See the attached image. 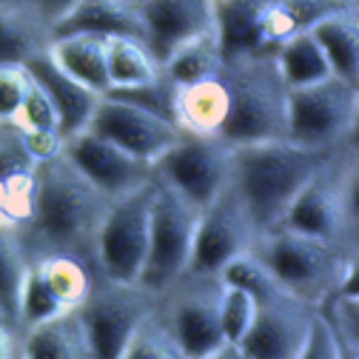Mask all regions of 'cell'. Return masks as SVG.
Instances as JSON below:
<instances>
[{
  "label": "cell",
  "instance_id": "cell-16",
  "mask_svg": "<svg viewBox=\"0 0 359 359\" xmlns=\"http://www.w3.org/2000/svg\"><path fill=\"white\" fill-rule=\"evenodd\" d=\"M137 12L146 29V46L157 63H163L180 43L217 26L214 0H143Z\"/></svg>",
  "mask_w": 359,
  "mask_h": 359
},
{
  "label": "cell",
  "instance_id": "cell-29",
  "mask_svg": "<svg viewBox=\"0 0 359 359\" xmlns=\"http://www.w3.org/2000/svg\"><path fill=\"white\" fill-rule=\"evenodd\" d=\"M34 271L63 311H74L86 299L88 288L95 283L92 268L74 257H66V254H52V257L37 259Z\"/></svg>",
  "mask_w": 359,
  "mask_h": 359
},
{
  "label": "cell",
  "instance_id": "cell-38",
  "mask_svg": "<svg viewBox=\"0 0 359 359\" xmlns=\"http://www.w3.org/2000/svg\"><path fill=\"white\" fill-rule=\"evenodd\" d=\"M203 359H245V353H243L237 345L226 342V345H219L217 351H211V353H208V356H203Z\"/></svg>",
  "mask_w": 359,
  "mask_h": 359
},
{
  "label": "cell",
  "instance_id": "cell-9",
  "mask_svg": "<svg viewBox=\"0 0 359 359\" xmlns=\"http://www.w3.org/2000/svg\"><path fill=\"white\" fill-rule=\"evenodd\" d=\"M222 285L226 283L219 274L186 271L157 299V311L163 313L165 325L183 345L189 359H203L219 345H226L219 323Z\"/></svg>",
  "mask_w": 359,
  "mask_h": 359
},
{
  "label": "cell",
  "instance_id": "cell-30",
  "mask_svg": "<svg viewBox=\"0 0 359 359\" xmlns=\"http://www.w3.org/2000/svg\"><path fill=\"white\" fill-rule=\"evenodd\" d=\"M106 69L111 88H128L160 77V63L137 37H106Z\"/></svg>",
  "mask_w": 359,
  "mask_h": 359
},
{
  "label": "cell",
  "instance_id": "cell-35",
  "mask_svg": "<svg viewBox=\"0 0 359 359\" xmlns=\"http://www.w3.org/2000/svg\"><path fill=\"white\" fill-rule=\"evenodd\" d=\"M32 74L26 66H0V123H12L26 92Z\"/></svg>",
  "mask_w": 359,
  "mask_h": 359
},
{
  "label": "cell",
  "instance_id": "cell-27",
  "mask_svg": "<svg viewBox=\"0 0 359 359\" xmlns=\"http://www.w3.org/2000/svg\"><path fill=\"white\" fill-rule=\"evenodd\" d=\"M32 271V257L15 226H0V311L20 328V299Z\"/></svg>",
  "mask_w": 359,
  "mask_h": 359
},
{
  "label": "cell",
  "instance_id": "cell-13",
  "mask_svg": "<svg viewBox=\"0 0 359 359\" xmlns=\"http://www.w3.org/2000/svg\"><path fill=\"white\" fill-rule=\"evenodd\" d=\"M254 240H257V229L243 200L229 183L226 191L200 211L189 271L219 274L231 259H237L240 254H248Z\"/></svg>",
  "mask_w": 359,
  "mask_h": 359
},
{
  "label": "cell",
  "instance_id": "cell-32",
  "mask_svg": "<svg viewBox=\"0 0 359 359\" xmlns=\"http://www.w3.org/2000/svg\"><path fill=\"white\" fill-rule=\"evenodd\" d=\"M109 97L114 100H123V103H131L137 106L160 120H168L177 126V114H174V103H177V86L168 83L160 72V77L149 80V83H140V86H128V88H111Z\"/></svg>",
  "mask_w": 359,
  "mask_h": 359
},
{
  "label": "cell",
  "instance_id": "cell-3",
  "mask_svg": "<svg viewBox=\"0 0 359 359\" xmlns=\"http://www.w3.org/2000/svg\"><path fill=\"white\" fill-rule=\"evenodd\" d=\"M359 151L356 137L331 149L299 189L283 226L359 254Z\"/></svg>",
  "mask_w": 359,
  "mask_h": 359
},
{
  "label": "cell",
  "instance_id": "cell-19",
  "mask_svg": "<svg viewBox=\"0 0 359 359\" xmlns=\"http://www.w3.org/2000/svg\"><path fill=\"white\" fill-rule=\"evenodd\" d=\"M49 57L80 86H86L95 95H109V69H106V37L103 34H57L52 37Z\"/></svg>",
  "mask_w": 359,
  "mask_h": 359
},
{
  "label": "cell",
  "instance_id": "cell-10",
  "mask_svg": "<svg viewBox=\"0 0 359 359\" xmlns=\"http://www.w3.org/2000/svg\"><path fill=\"white\" fill-rule=\"evenodd\" d=\"M151 200L154 180L109 203L95 245V265L100 277L117 283H140L149 251Z\"/></svg>",
  "mask_w": 359,
  "mask_h": 359
},
{
  "label": "cell",
  "instance_id": "cell-8",
  "mask_svg": "<svg viewBox=\"0 0 359 359\" xmlns=\"http://www.w3.org/2000/svg\"><path fill=\"white\" fill-rule=\"evenodd\" d=\"M200 222V208H194L183 194L154 177V200L149 219V251L143 262L140 285L163 294L177 277L191 265V248Z\"/></svg>",
  "mask_w": 359,
  "mask_h": 359
},
{
  "label": "cell",
  "instance_id": "cell-23",
  "mask_svg": "<svg viewBox=\"0 0 359 359\" xmlns=\"http://www.w3.org/2000/svg\"><path fill=\"white\" fill-rule=\"evenodd\" d=\"M311 34L323 46L334 77L359 86V6H345L325 15L311 29Z\"/></svg>",
  "mask_w": 359,
  "mask_h": 359
},
{
  "label": "cell",
  "instance_id": "cell-7",
  "mask_svg": "<svg viewBox=\"0 0 359 359\" xmlns=\"http://www.w3.org/2000/svg\"><path fill=\"white\" fill-rule=\"evenodd\" d=\"M359 128V86L342 77H325L320 83L288 88V140L331 151L356 137Z\"/></svg>",
  "mask_w": 359,
  "mask_h": 359
},
{
  "label": "cell",
  "instance_id": "cell-21",
  "mask_svg": "<svg viewBox=\"0 0 359 359\" xmlns=\"http://www.w3.org/2000/svg\"><path fill=\"white\" fill-rule=\"evenodd\" d=\"M74 32L103 37H137L146 43V29L137 6H128L123 0H77L74 9L55 26V37Z\"/></svg>",
  "mask_w": 359,
  "mask_h": 359
},
{
  "label": "cell",
  "instance_id": "cell-36",
  "mask_svg": "<svg viewBox=\"0 0 359 359\" xmlns=\"http://www.w3.org/2000/svg\"><path fill=\"white\" fill-rule=\"evenodd\" d=\"M20 353H23V334L0 311V359H20Z\"/></svg>",
  "mask_w": 359,
  "mask_h": 359
},
{
  "label": "cell",
  "instance_id": "cell-24",
  "mask_svg": "<svg viewBox=\"0 0 359 359\" xmlns=\"http://www.w3.org/2000/svg\"><path fill=\"white\" fill-rule=\"evenodd\" d=\"M271 0H214V23L222 57L262 52L259 20Z\"/></svg>",
  "mask_w": 359,
  "mask_h": 359
},
{
  "label": "cell",
  "instance_id": "cell-17",
  "mask_svg": "<svg viewBox=\"0 0 359 359\" xmlns=\"http://www.w3.org/2000/svg\"><path fill=\"white\" fill-rule=\"evenodd\" d=\"M29 74L43 86V92L49 95L57 117H60V134H63V140L72 137V134L83 131L88 126V120H92L95 109H97V100L100 95L95 92H88L86 86H80L74 77H69L52 57H49V49L32 57L26 63Z\"/></svg>",
  "mask_w": 359,
  "mask_h": 359
},
{
  "label": "cell",
  "instance_id": "cell-41",
  "mask_svg": "<svg viewBox=\"0 0 359 359\" xmlns=\"http://www.w3.org/2000/svg\"><path fill=\"white\" fill-rule=\"evenodd\" d=\"M356 4H359V0H356Z\"/></svg>",
  "mask_w": 359,
  "mask_h": 359
},
{
  "label": "cell",
  "instance_id": "cell-6",
  "mask_svg": "<svg viewBox=\"0 0 359 359\" xmlns=\"http://www.w3.org/2000/svg\"><path fill=\"white\" fill-rule=\"evenodd\" d=\"M160 294L140 283H117L95 274L86 299L74 308L77 325L83 331L92 359H120L128 339L157 308Z\"/></svg>",
  "mask_w": 359,
  "mask_h": 359
},
{
  "label": "cell",
  "instance_id": "cell-33",
  "mask_svg": "<svg viewBox=\"0 0 359 359\" xmlns=\"http://www.w3.org/2000/svg\"><path fill=\"white\" fill-rule=\"evenodd\" d=\"M257 313V297L240 285H222V305H219V323H222V337L231 345H240L243 337L248 334Z\"/></svg>",
  "mask_w": 359,
  "mask_h": 359
},
{
  "label": "cell",
  "instance_id": "cell-37",
  "mask_svg": "<svg viewBox=\"0 0 359 359\" xmlns=\"http://www.w3.org/2000/svg\"><path fill=\"white\" fill-rule=\"evenodd\" d=\"M32 4L37 6V12H40L43 18L52 23V32H55V26L74 9L77 0H32Z\"/></svg>",
  "mask_w": 359,
  "mask_h": 359
},
{
  "label": "cell",
  "instance_id": "cell-31",
  "mask_svg": "<svg viewBox=\"0 0 359 359\" xmlns=\"http://www.w3.org/2000/svg\"><path fill=\"white\" fill-rule=\"evenodd\" d=\"M120 359H189V353L183 351V345L177 342V337L165 325L163 313L154 308L143 320V325L134 331Z\"/></svg>",
  "mask_w": 359,
  "mask_h": 359
},
{
  "label": "cell",
  "instance_id": "cell-4",
  "mask_svg": "<svg viewBox=\"0 0 359 359\" xmlns=\"http://www.w3.org/2000/svg\"><path fill=\"white\" fill-rule=\"evenodd\" d=\"M219 80L229 92V117L219 137L231 146L288 140V86L274 49L222 57Z\"/></svg>",
  "mask_w": 359,
  "mask_h": 359
},
{
  "label": "cell",
  "instance_id": "cell-1",
  "mask_svg": "<svg viewBox=\"0 0 359 359\" xmlns=\"http://www.w3.org/2000/svg\"><path fill=\"white\" fill-rule=\"evenodd\" d=\"M109 203L111 200L88 183L63 151L40 160L34 168L32 217L23 229H18L32 262L66 254L97 274L95 245Z\"/></svg>",
  "mask_w": 359,
  "mask_h": 359
},
{
  "label": "cell",
  "instance_id": "cell-15",
  "mask_svg": "<svg viewBox=\"0 0 359 359\" xmlns=\"http://www.w3.org/2000/svg\"><path fill=\"white\" fill-rule=\"evenodd\" d=\"M60 151L74 163V168L103 191L109 200H117L134 189H140L154 180V165L126 154L106 137H97L92 131H77L63 140Z\"/></svg>",
  "mask_w": 359,
  "mask_h": 359
},
{
  "label": "cell",
  "instance_id": "cell-25",
  "mask_svg": "<svg viewBox=\"0 0 359 359\" xmlns=\"http://www.w3.org/2000/svg\"><path fill=\"white\" fill-rule=\"evenodd\" d=\"M222 69V49H219V34L217 26L200 32L197 37L180 43V46L160 63V72L168 83L191 86L208 77H217Z\"/></svg>",
  "mask_w": 359,
  "mask_h": 359
},
{
  "label": "cell",
  "instance_id": "cell-40",
  "mask_svg": "<svg viewBox=\"0 0 359 359\" xmlns=\"http://www.w3.org/2000/svg\"><path fill=\"white\" fill-rule=\"evenodd\" d=\"M123 4H128V6H140L143 0H123Z\"/></svg>",
  "mask_w": 359,
  "mask_h": 359
},
{
  "label": "cell",
  "instance_id": "cell-28",
  "mask_svg": "<svg viewBox=\"0 0 359 359\" xmlns=\"http://www.w3.org/2000/svg\"><path fill=\"white\" fill-rule=\"evenodd\" d=\"M274 57H277L280 74H283L288 88H299V86H311V83H320L325 77H334L323 46L311 32H302V34L283 40L274 49Z\"/></svg>",
  "mask_w": 359,
  "mask_h": 359
},
{
  "label": "cell",
  "instance_id": "cell-11",
  "mask_svg": "<svg viewBox=\"0 0 359 359\" xmlns=\"http://www.w3.org/2000/svg\"><path fill=\"white\" fill-rule=\"evenodd\" d=\"M231 168L234 146L229 140H222L219 134H214V137L183 134L154 163V177L203 211L226 191V186L231 183Z\"/></svg>",
  "mask_w": 359,
  "mask_h": 359
},
{
  "label": "cell",
  "instance_id": "cell-12",
  "mask_svg": "<svg viewBox=\"0 0 359 359\" xmlns=\"http://www.w3.org/2000/svg\"><path fill=\"white\" fill-rule=\"evenodd\" d=\"M254 323L237 348L245 353V359H297L311 331L313 313L320 308L288 294L274 277L254 291Z\"/></svg>",
  "mask_w": 359,
  "mask_h": 359
},
{
  "label": "cell",
  "instance_id": "cell-26",
  "mask_svg": "<svg viewBox=\"0 0 359 359\" xmlns=\"http://www.w3.org/2000/svg\"><path fill=\"white\" fill-rule=\"evenodd\" d=\"M20 359H92L74 311L26 328Z\"/></svg>",
  "mask_w": 359,
  "mask_h": 359
},
{
  "label": "cell",
  "instance_id": "cell-5",
  "mask_svg": "<svg viewBox=\"0 0 359 359\" xmlns=\"http://www.w3.org/2000/svg\"><path fill=\"white\" fill-rule=\"evenodd\" d=\"M251 254L288 294L313 308H323L337 294L345 271L359 262V254L285 226L257 234Z\"/></svg>",
  "mask_w": 359,
  "mask_h": 359
},
{
  "label": "cell",
  "instance_id": "cell-22",
  "mask_svg": "<svg viewBox=\"0 0 359 359\" xmlns=\"http://www.w3.org/2000/svg\"><path fill=\"white\" fill-rule=\"evenodd\" d=\"M359 6L356 0H271L259 20V43L262 49H277L283 40L311 32L325 15Z\"/></svg>",
  "mask_w": 359,
  "mask_h": 359
},
{
  "label": "cell",
  "instance_id": "cell-39",
  "mask_svg": "<svg viewBox=\"0 0 359 359\" xmlns=\"http://www.w3.org/2000/svg\"><path fill=\"white\" fill-rule=\"evenodd\" d=\"M342 359H359V348L342 342Z\"/></svg>",
  "mask_w": 359,
  "mask_h": 359
},
{
  "label": "cell",
  "instance_id": "cell-34",
  "mask_svg": "<svg viewBox=\"0 0 359 359\" xmlns=\"http://www.w3.org/2000/svg\"><path fill=\"white\" fill-rule=\"evenodd\" d=\"M297 359H342V339L334 334V328L325 320L323 311L313 313L311 331H308Z\"/></svg>",
  "mask_w": 359,
  "mask_h": 359
},
{
  "label": "cell",
  "instance_id": "cell-18",
  "mask_svg": "<svg viewBox=\"0 0 359 359\" xmlns=\"http://www.w3.org/2000/svg\"><path fill=\"white\" fill-rule=\"evenodd\" d=\"M52 23L32 0H0V66H26L52 46Z\"/></svg>",
  "mask_w": 359,
  "mask_h": 359
},
{
  "label": "cell",
  "instance_id": "cell-14",
  "mask_svg": "<svg viewBox=\"0 0 359 359\" xmlns=\"http://www.w3.org/2000/svg\"><path fill=\"white\" fill-rule=\"evenodd\" d=\"M86 131L97 134V137H106L109 143H114L117 149H123L126 154L137 157L149 165H154L180 137V131L174 123L160 120L137 106L114 100L109 95H103L97 100V109L88 120Z\"/></svg>",
  "mask_w": 359,
  "mask_h": 359
},
{
  "label": "cell",
  "instance_id": "cell-20",
  "mask_svg": "<svg viewBox=\"0 0 359 359\" xmlns=\"http://www.w3.org/2000/svg\"><path fill=\"white\" fill-rule=\"evenodd\" d=\"M177 128L183 134H200V137H214L222 131L229 117V92L226 83L217 77L180 86L177 88Z\"/></svg>",
  "mask_w": 359,
  "mask_h": 359
},
{
  "label": "cell",
  "instance_id": "cell-2",
  "mask_svg": "<svg viewBox=\"0 0 359 359\" xmlns=\"http://www.w3.org/2000/svg\"><path fill=\"white\" fill-rule=\"evenodd\" d=\"M328 151L302 149L291 140L234 146L231 189L243 200L257 234L283 226L299 189L320 168Z\"/></svg>",
  "mask_w": 359,
  "mask_h": 359
}]
</instances>
